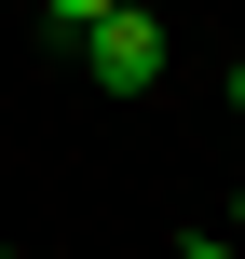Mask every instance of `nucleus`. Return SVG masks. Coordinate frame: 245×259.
Returning <instances> with one entry per match:
<instances>
[{"label": "nucleus", "mask_w": 245, "mask_h": 259, "mask_svg": "<svg viewBox=\"0 0 245 259\" xmlns=\"http://www.w3.org/2000/svg\"><path fill=\"white\" fill-rule=\"evenodd\" d=\"M82 68H95L109 96H150V82H164V14H150V0L95 14V27H82Z\"/></svg>", "instance_id": "f257e3e1"}, {"label": "nucleus", "mask_w": 245, "mask_h": 259, "mask_svg": "<svg viewBox=\"0 0 245 259\" xmlns=\"http://www.w3.org/2000/svg\"><path fill=\"white\" fill-rule=\"evenodd\" d=\"M41 14H55V27L82 41V27H95V14H123V0H41Z\"/></svg>", "instance_id": "f03ea898"}, {"label": "nucleus", "mask_w": 245, "mask_h": 259, "mask_svg": "<svg viewBox=\"0 0 245 259\" xmlns=\"http://www.w3.org/2000/svg\"><path fill=\"white\" fill-rule=\"evenodd\" d=\"M177 259H232V246H218V232H191V246H177Z\"/></svg>", "instance_id": "7ed1b4c3"}, {"label": "nucleus", "mask_w": 245, "mask_h": 259, "mask_svg": "<svg viewBox=\"0 0 245 259\" xmlns=\"http://www.w3.org/2000/svg\"><path fill=\"white\" fill-rule=\"evenodd\" d=\"M218 96H232V109H245V55H232V68H218Z\"/></svg>", "instance_id": "20e7f679"}, {"label": "nucleus", "mask_w": 245, "mask_h": 259, "mask_svg": "<svg viewBox=\"0 0 245 259\" xmlns=\"http://www.w3.org/2000/svg\"><path fill=\"white\" fill-rule=\"evenodd\" d=\"M232 232H245V191H232Z\"/></svg>", "instance_id": "39448f33"}, {"label": "nucleus", "mask_w": 245, "mask_h": 259, "mask_svg": "<svg viewBox=\"0 0 245 259\" xmlns=\"http://www.w3.org/2000/svg\"><path fill=\"white\" fill-rule=\"evenodd\" d=\"M0 259H14V246H0Z\"/></svg>", "instance_id": "423d86ee"}]
</instances>
